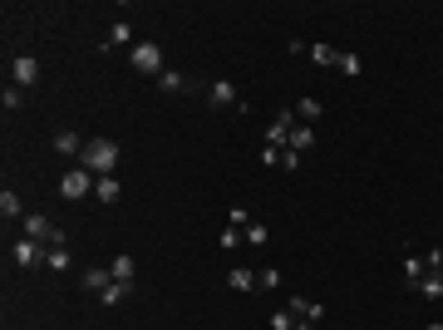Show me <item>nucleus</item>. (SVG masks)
Instances as JSON below:
<instances>
[{
  "label": "nucleus",
  "instance_id": "4",
  "mask_svg": "<svg viewBox=\"0 0 443 330\" xmlns=\"http://www.w3.org/2000/svg\"><path fill=\"white\" fill-rule=\"evenodd\" d=\"M89 188H94V173H89V168H69V173L60 178V192H65L69 202H79V197H89Z\"/></svg>",
  "mask_w": 443,
  "mask_h": 330
},
{
  "label": "nucleus",
  "instance_id": "24",
  "mask_svg": "<svg viewBox=\"0 0 443 330\" xmlns=\"http://www.w3.org/2000/svg\"><path fill=\"white\" fill-rule=\"evenodd\" d=\"M0 104H6V114H15V108L25 104V94H20L15 84H6V94H0Z\"/></svg>",
  "mask_w": 443,
  "mask_h": 330
},
{
  "label": "nucleus",
  "instance_id": "15",
  "mask_svg": "<svg viewBox=\"0 0 443 330\" xmlns=\"http://www.w3.org/2000/svg\"><path fill=\"white\" fill-rule=\"evenodd\" d=\"M158 89H162V94H183V89H187V74H178V69H162V74H158Z\"/></svg>",
  "mask_w": 443,
  "mask_h": 330
},
{
  "label": "nucleus",
  "instance_id": "18",
  "mask_svg": "<svg viewBox=\"0 0 443 330\" xmlns=\"http://www.w3.org/2000/svg\"><path fill=\"white\" fill-rule=\"evenodd\" d=\"M424 271H428V266H424V256H404V281H409V286H419V281H424Z\"/></svg>",
  "mask_w": 443,
  "mask_h": 330
},
{
  "label": "nucleus",
  "instance_id": "19",
  "mask_svg": "<svg viewBox=\"0 0 443 330\" xmlns=\"http://www.w3.org/2000/svg\"><path fill=\"white\" fill-rule=\"evenodd\" d=\"M128 291H133L128 281H114V286H103V291H99V301H103V306H119V301H124Z\"/></svg>",
  "mask_w": 443,
  "mask_h": 330
},
{
  "label": "nucleus",
  "instance_id": "8",
  "mask_svg": "<svg viewBox=\"0 0 443 330\" xmlns=\"http://www.w3.org/2000/svg\"><path fill=\"white\" fill-rule=\"evenodd\" d=\"M207 99H212L217 108H232V104H237V84H232V79H217V84L207 89Z\"/></svg>",
  "mask_w": 443,
  "mask_h": 330
},
{
  "label": "nucleus",
  "instance_id": "11",
  "mask_svg": "<svg viewBox=\"0 0 443 330\" xmlns=\"http://www.w3.org/2000/svg\"><path fill=\"white\" fill-rule=\"evenodd\" d=\"M103 286H114V271L108 266H89L84 271V291H103Z\"/></svg>",
  "mask_w": 443,
  "mask_h": 330
},
{
  "label": "nucleus",
  "instance_id": "16",
  "mask_svg": "<svg viewBox=\"0 0 443 330\" xmlns=\"http://www.w3.org/2000/svg\"><path fill=\"white\" fill-rule=\"evenodd\" d=\"M306 60H310V65H340V49H330V44H310Z\"/></svg>",
  "mask_w": 443,
  "mask_h": 330
},
{
  "label": "nucleus",
  "instance_id": "17",
  "mask_svg": "<svg viewBox=\"0 0 443 330\" xmlns=\"http://www.w3.org/2000/svg\"><path fill=\"white\" fill-rule=\"evenodd\" d=\"M108 271H114V281H128V286H133V271H138V266H133V256H114V266H108Z\"/></svg>",
  "mask_w": 443,
  "mask_h": 330
},
{
  "label": "nucleus",
  "instance_id": "29",
  "mask_svg": "<svg viewBox=\"0 0 443 330\" xmlns=\"http://www.w3.org/2000/svg\"><path fill=\"white\" fill-rule=\"evenodd\" d=\"M133 40V25H114V30H108V40L103 44H128Z\"/></svg>",
  "mask_w": 443,
  "mask_h": 330
},
{
  "label": "nucleus",
  "instance_id": "31",
  "mask_svg": "<svg viewBox=\"0 0 443 330\" xmlns=\"http://www.w3.org/2000/svg\"><path fill=\"white\" fill-rule=\"evenodd\" d=\"M424 266H428V271H443V247H433V251L424 256Z\"/></svg>",
  "mask_w": 443,
  "mask_h": 330
},
{
  "label": "nucleus",
  "instance_id": "10",
  "mask_svg": "<svg viewBox=\"0 0 443 330\" xmlns=\"http://www.w3.org/2000/svg\"><path fill=\"white\" fill-rule=\"evenodd\" d=\"M0 217H6V222H15V217H30L25 202H20V192H10V188L0 192Z\"/></svg>",
  "mask_w": 443,
  "mask_h": 330
},
{
  "label": "nucleus",
  "instance_id": "3",
  "mask_svg": "<svg viewBox=\"0 0 443 330\" xmlns=\"http://www.w3.org/2000/svg\"><path fill=\"white\" fill-rule=\"evenodd\" d=\"M25 237H30V242H44V247H65V227L49 222L44 212H30V217H25Z\"/></svg>",
  "mask_w": 443,
  "mask_h": 330
},
{
  "label": "nucleus",
  "instance_id": "6",
  "mask_svg": "<svg viewBox=\"0 0 443 330\" xmlns=\"http://www.w3.org/2000/svg\"><path fill=\"white\" fill-rule=\"evenodd\" d=\"M10 251H15V266H25V271L40 266V261H49V247H44V242H30V237H20Z\"/></svg>",
  "mask_w": 443,
  "mask_h": 330
},
{
  "label": "nucleus",
  "instance_id": "28",
  "mask_svg": "<svg viewBox=\"0 0 443 330\" xmlns=\"http://www.w3.org/2000/svg\"><path fill=\"white\" fill-rule=\"evenodd\" d=\"M271 330H296V315L291 311H271Z\"/></svg>",
  "mask_w": 443,
  "mask_h": 330
},
{
  "label": "nucleus",
  "instance_id": "26",
  "mask_svg": "<svg viewBox=\"0 0 443 330\" xmlns=\"http://www.w3.org/2000/svg\"><path fill=\"white\" fill-rule=\"evenodd\" d=\"M256 286H261V291H276V286H281V271H271V266L256 271Z\"/></svg>",
  "mask_w": 443,
  "mask_h": 330
},
{
  "label": "nucleus",
  "instance_id": "12",
  "mask_svg": "<svg viewBox=\"0 0 443 330\" xmlns=\"http://www.w3.org/2000/svg\"><path fill=\"white\" fill-rule=\"evenodd\" d=\"M286 148H296V153H310V148H315V129H310V124H296Z\"/></svg>",
  "mask_w": 443,
  "mask_h": 330
},
{
  "label": "nucleus",
  "instance_id": "13",
  "mask_svg": "<svg viewBox=\"0 0 443 330\" xmlns=\"http://www.w3.org/2000/svg\"><path fill=\"white\" fill-rule=\"evenodd\" d=\"M227 286H232V291H256V271L232 266V271H227Z\"/></svg>",
  "mask_w": 443,
  "mask_h": 330
},
{
  "label": "nucleus",
  "instance_id": "14",
  "mask_svg": "<svg viewBox=\"0 0 443 330\" xmlns=\"http://www.w3.org/2000/svg\"><path fill=\"white\" fill-rule=\"evenodd\" d=\"M119 192H124L119 178H94V197H99L103 207H108V202H119Z\"/></svg>",
  "mask_w": 443,
  "mask_h": 330
},
{
  "label": "nucleus",
  "instance_id": "1",
  "mask_svg": "<svg viewBox=\"0 0 443 330\" xmlns=\"http://www.w3.org/2000/svg\"><path fill=\"white\" fill-rule=\"evenodd\" d=\"M119 158H124V148L114 138H89L84 153H79V168H89L94 178H114L119 173Z\"/></svg>",
  "mask_w": 443,
  "mask_h": 330
},
{
  "label": "nucleus",
  "instance_id": "5",
  "mask_svg": "<svg viewBox=\"0 0 443 330\" xmlns=\"http://www.w3.org/2000/svg\"><path fill=\"white\" fill-rule=\"evenodd\" d=\"M35 79H40V60H35V54H15V60H10V84L30 89Z\"/></svg>",
  "mask_w": 443,
  "mask_h": 330
},
{
  "label": "nucleus",
  "instance_id": "2",
  "mask_svg": "<svg viewBox=\"0 0 443 330\" xmlns=\"http://www.w3.org/2000/svg\"><path fill=\"white\" fill-rule=\"evenodd\" d=\"M128 65H133L138 74H162V44H158V40H133Z\"/></svg>",
  "mask_w": 443,
  "mask_h": 330
},
{
  "label": "nucleus",
  "instance_id": "22",
  "mask_svg": "<svg viewBox=\"0 0 443 330\" xmlns=\"http://www.w3.org/2000/svg\"><path fill=\"white\" fill-rule=\"evenodd\" d=\"M227 227H242V232H246V227H251V212H246V207H227Z\"/></svg>",
  "mask_w": 443,
  "mask_h": 330
},
{
  "label": "nucleus",
  "instance_id": "21",
  "mask_svg": "<svg viewBox=\"0 0 443 330\" xmlns=\"http://www.w3.org/2000/svg\"><path fill=\"white\" fill-rule=\"evenodd\" d=\"M246 242H251V247H266V242H271V227H266V222H251V227H246Z\"/></svg>",
  "mask_w": 443,
  "mask_h": 330
},
{
  "label": "nucleus",
  "instance_id": "30",
  "mask_svg": "<svg viewBox=\"0 0 443 330\" xmlns=\"http://www.w3.org/2000/svg\"><path fill=\"white\" fill-rule=\"evenodd\" d=\"M301 158H306V153H296V148H281V168H286V173H296V168H301Z\"/></svg>",
  "mask_w": 443,
  "mask_h": 330
},
{
  "label": "nucleus",
  "instance_id": "27",
  "mask_svg": "<svg viewBox=\"0 0 443 330\" xmlns=\"http://www.w3.org/2000/svg\"><path fill=\"white\" fill-rule=\"evenodd\" d=\"M340 69H345V74L355 79V74L365 69V60H360V54H345V49H340Z\"/></svg>",
  "mask_w": 443,
  "mask_h": 330
},
{
  "label": "nucleus",
  "instance_id": "9",
  "mask_svg": "<svg viewBox=\"0 0 443 330\" xmlns=\"http://www.w3.org/2000/svg\"><path fill=\"white\" fill-rule=\"evenodd\" d=\"M424 301H443V271H424V281L414 286Z\"/></svg>",
  "mask_w": 443,
  "mask_h": 330
},
{
  "label": "nucleus",
  "instance_id": "7",
  "mask_svg": "<svg viewBox=\"0 0 443 330\" xmlns=\"http://www.w3.org/2000/svg\"><path fill=\"white\" fill-rule=\"evenodd\" d=\"M54 153H60V158H79L84 153V138L74 129H60V133H54Z\"/></svg>",
  "mask_w": 443,
  "mask_h": 330
},
{
  "label": "nucleus",
  "instance_id": "25",
  "mask_svg": "<svg viewBox=\"0 0 443 330\" xmlns=\"http://www.w3.org/2000/svg\"><path fill=\"white\" fill-rule=\"evenodd\" d=\"M242 242H246V232H242V227H227V232H222V251H237Z\"/></svg>",
  "mask_w": 443,
  "mask_h": 330
},
{
  "label": "nucleus",
  "instance_id": "32",
  "mask_svg": "<svg viewBox=\"0 0 443 330\" xmlns=\"http://www.w3.org/2000/svg\"><path fill=\"white\" fill-rule=\"evenodd\" d=\"M296 330H315V320H296Z\"/></svg>",
  "mask_w": 443,
  "mask_h": 330
},
{
  "label": "nucleus",
  "instance_id": "20",
  "mask_svg": "<svg viewBox=\"0 0 443 330\" xmlns=\"http://www.w3.org/2000/svg\"><path fill=\"white\" fill-rule=\"evenodd\" d=\"M296 119H301V124H315V119H320V99H301V104H296Z\"/></svg>",
  "mask_w": 443,
  "mask_h": 330
},
{
  "label": "nucleus",
  "instance_id": "23",
  "mask_svg": "<svg viewBox=\"0 0 443 330\" xmlns=\"http://www.w3.org/2000/svg\"><path fill=\"white\" fill-rule=\"evenodd\" d=\"M49 271H69V251L65 247H49V261H44Z\"/></svg>",
  "mask_w": 443,
  "mask_h": 330
}]
</instances>
